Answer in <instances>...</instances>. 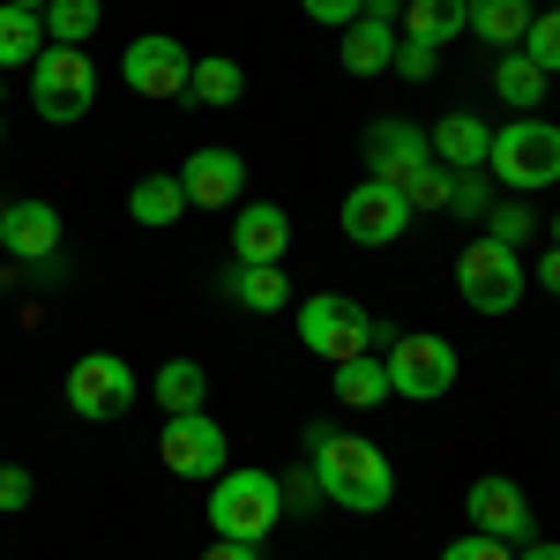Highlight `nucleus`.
Masks as SVG:
<instances>
[{
  "instance_id": "obj_1",
  "label": "nucleus",
  "mask_w": 560,
  "mask_h": 560,
  "mask_svg": "<svg viewBox=\"0 0 560 560\" xmlns=\"http://www.w3.org/2000/svg\"><path fill=\"white\" fill-rule=\"evenodd\" d=\"M306 456H314L306 471H314V486H322L329 509H345V516H374V509L396 501V471H388V456L374 448V441L337 433L329 419H314V427H306Z\"/></svg>"
},
{
  "instance_id": "obj_2",
  "label": "nucleus",
  "mask_w": 560,
  "mask_h": 560,
  "mask_svg": "<svg viewBox=\"0 0 560 560\" xmlns=\"http://www.w3.org/2000/svg\"><path fill=\"white\" fill-rule=\"evenodd\" d=\"M486 173L501 179L509 195H546V187H560V128L538 120V113H516L509 128H493Z\"/></svg>"
},
{
  "instance_id": "obj_3",
  "label": "nucleus",
  "mask_w": 560,
  "mask_h": 560,
  "mask_svg": "<svg viewBox=\"0 0 560 560\" xmlns=\"http://www.w3.org/2000/svg\"><path fill=\"white\" fill-rule=\"evenodd\" d=\"M284 523V486L277 471H217L210 478V530L217 538H240V546H261L269 530Z\"/></svg>"
},
{
  "instance_id": "obj_4",
  "label": "nucleus",
  "mask_w": 560,
  "mask_h": 560,
  "mask_svg": "<svg viewBox=\"0 0 560 560\" xmlns=\"http://www.w3.org/2000/svg\"><path fill=\"white\" fill-rule=\"evenodd\" d=\"M31 105L52 128L83 120L90 105H97V60H90L83 45H45L38 60H31Z\"/></svg>"
},
{
  "instance_id": "obj_5",
  "label": "nucleus",
  "mask_w": 560,
  "mask_h": 560,
  "mask_svg": "<svg viewBox=\"0 0 560 560\" xmlns=\"http://www.w3.org/2000/svg\"><path fill=\"white\" fill-rule=\"evenodd\" d=\"M456 292H464V306H471V314H516L523 292H530V277H523V255L478 232L471 247L456 255Z\"/></svg>"
},
{
  "instance_id": "obj_6",
  "label": "nucleus",
  "mask_w": 560,
  "mask_h": 560,
  "mask_svg": "<svg viewBox=\"0 0 560 560\" xmlns=\"http://www.w3.org/2000/svg\"><path fill=\"white\" fill-rule=\"evenodd\" d=\"M388 366V396H404V404H433V396H448L456 388V345L448 337H396V345L382 351Z\"/></svg>"
},
{
  "instance_id": "obj_7",
  "label": "nucleus",
  "mask_w": 560,
  "mask_h": 560,
  "mask_svg": "<svg viewBox=\"0 0 560 560\" xmlns=\"http://www.w3.org/2000/svg\"><path fill=\"white\" fill-rule=\"evenodd\" d=\"M135 404V366L120 351H83L75 366H68V411L90 419V427H105V419H120Z\"/></svg>"
},
{
  "instance_id": "obj_8",
  "label": "nucleus",
  "mask_w": 560,
  "mask_h": 560,
  "mask_svg": "<svg viewBox=\"0 0 560 560\" xmlns=\"http://www.w3.org/2000/svg\"><path fill=\"white\" fill-rule=\"evenodd\" d=\"M366 165H374L366 179H382V187H396V195L411 202L433 173V142L411 128V120H374V128H366Z\"/></svg>"
},
{
  "instance_id": "obj_9",
  "label": "nucleus",
  "mask_w": 560,
  "mask_h": 560,
  "mask_svg": "<svg viewBox=\"0 0 560 560\" xmlns=\"http://www.w3.org/2000/svg\"><path fill=\"white\" fill-rule=\"evenodd\" d=\"M366 337H374V322H366V306L345 300V292H314V300L300 306V345L314 351V359H359L366 351Z\"/></svg>"
},
{
  "instance_id": "obj_10",
  "label": "nucleus",
  "mask_w": 560,
  "mask_h": 560,
  "mask_svg": "<svg viewBox=\"0 0 560 560\" xmlns=\"http://www.w3.org/2000/svg\"><path fill=\"white\" fill-rule=\"evenodd\" d=\"M187 75H195V52L179 38H165V31H150V38H135L128 52H120V83H128L135 97L173 105V97H187Z\"/></svg>"
},
{
  "instance_id": "obj_11",
  "label": "nucleus",
  "mask_w": 560,
  "mask_h": 560,
  "mask_svg": "<svg viewBox=\"0 0 560 560\" xmlns=\"http://www.w3.org/2000/svg\"><path fill=\"white\" fill-rule=\"evenodd\" d=\"M158 456H165L173 478H217L232 448H224V427H217L210 411H173L165 433H158Z\"/></svg>"
},
{
  "instance_id": "obj_12",
  "label": "nucleus",
  "mask_w": 560,
  "mask_h": 560,
  "mask_svg": "<svg viewBox=\"0 0 560 560\" xmlns=\"http://www.w3.org/2000/svg\"><path fill=\"white\" fill-rule=\"evenodd\" d=\"M411 202L396 195V187H382V179H359L345 195V240L351 247H396L404 232H411Z\"/></svg>"
},
{
  "instance_id": "obj_13",
  "label": "nucleus",
  "mask_w": 560,
  "mask_h": 560,
  "mask_svg": "<svg viewBox=\"0 0 560 560\" xmlns=\"http://www.w3.org/2000/svg\"><path fill=\"white\" fill-rule=\"evenodd\" d=\"M240 187H247V158H240V150H224V142L195 150V158L179 165V195H187V210H232V202H240Z\"/></svg>"
},
{
  "instance_id": "obj_14",
  "label": "nucleus",
  "mask_w": 560,
  "mask_h": 560,
  "mask_svg": "<svg viewBox=\"0 0 560 560\" xmlns=\"http://www.w3.org/2000/svg\"><path fill=\"white\" fill-rule=\"evenodd\" d=\"M464 509H471V523L486 530V538H501V546H523V538L538 530V516H530V501H523L516 478H471Z\"/></svg>"
},
{
  "instance_id": "obj_15",
  "label": "nucleus",
  "mask_w": 560,
  "mask_h": 560,
  "mask_svg": "<svg viewBox=\"0 0 560 560\" xmlns=\"http://www.w3.org/2000/svg\"><path fill=\"white\" fill-rule=\"evenodd\" d=\"M0 255L15 261H60V210L52 202H38V195H23V202H8L0 210Z\"/></svg>"
},
{
  "instance_id": "obj_16",
  "label": "nucleus",
  "mask_w": 560,
  "mask_h": 560,
  "mask_svg": "<svg viewBox=\"0 0 560 560\" xmlns=\"http://www.w3.org/2000/svg\"><path fill=\"white\" fill-rule=\"evenodd\" d=\"M345 75H382L396 60V0H366V15L345 23V45H337Z\"/></svg>"
},
{
  "instance_id": "obj_17",
  "label": "nucleus",
  "mask_w": 560,
  "mask_h": 560,
  "mask_svg": "<svg viewBox=\"0 0 560 560\" xmlns=\"http://www.w3.org/2000/svg\"><path fill=\"white\" fill-rule=\"evenodd\" d=\"M427 142H433V165H448V173H486L493 128H486L478 113H441L427 128Z\"/></svg>"
},
{
  "instance_id": "obj_18",
  "label": "nucleus",
  "mask_w": 560,
  "mask_h": 560,
  "mask_svg": "<svg viewBox=\"0 0 560 560\" xmlns=\"http://www.w3.org/2000/svg\"><path fill=\"white\" fill-rule=\"evenodd\" d=\"M292 247V217L277 202H240V224H232V261H284Z\"/></svg>"
},
{
  "instance_id": "obj_19",
  "label": "nucleus",
  "mask_w": 560,
  "mask_h": 560,
  "mask_svg": "<svg viewBox=\"0 0 560 560\" xmlns=\"http://www.w3.org/2000/svg\"><path fill=\"white\" fill-rule=\"evenodd\" d=\"M224 292L247 306V314H284L292 306V277H284V261H232Z\"/></svg>"
},
{
  "instance_id": "obj_20",
  "label": "nucleus",
  "mask_w": 560,
  "mask_h": 560,
  "mask_svg": "<svg viewBox=\"0 0 560 560\" xmlns=\"http://www.w3.org/2000/svg\"><path fill=\"white\" fill-rule=\"evenodd\" d=\"M530 0H464V31H478V45H523V31H530Z\"/></svg>"
},
{
  "instance_id": "obj_21",
  "label": "nucleus",
  "mask_w": 560,
  "mask_h": 560,
  "mask_svg": "<svg viewBox=\"0 0 560 560\" xmlns=\"http://www.w3.org/2000/svg\"><path fill=\"white\" fill-rule=\"evenodd\" d=\"M128 217H135V224H158V232H165V224H179V217H187L179 173H142L128 187Z\"/></svg>"
},
{
  "instance_id": "obj_22",
  "label": "nucleus",
  "mask_w": 560,
  "mask_h": 560,
  "mask_svg": "<svg viewBox=\"0 0 560 560\" xmlns=\"http://www.w3.org/2000/svg\"><path fill=\"white\" fill-rule=\"evenodd\" d=\"M337 404H351V411H374V404H388V366L374 359V351L337 359Z\"/></svg>"
},
{
  "instance_id": "obj_23",
  "label": "nucleus",
  "mask_w": 560,
  "mask_h": 560,
  "mask_svg": "<svg viewBox=\"0 0 560 560\" xmlns=\"http://www.w3.org/2000/svg\"><path fill=\"white\" fill-rule=\"evenodd\" d=\"M45 45H90L105 23V0H45Z\"/></svg>"
},
{
  "instance_id": "obj_24",
  "label": "nucleus",
  "mask_w": 560,
  "mask_h": 560,
  "mask_svg": "<svg viewBox=\"0 0 560 560\" xmlns=\"http://www.w3.org/2000/svg\"><path fill=\"white\" fill-rule=\"evenodd\" d=\"M493 97H501V105H516V113H530V105L546 97V68H538V60H523L516 45H509V52L493 60Z\"/></svg>"
},
{
  "instance_id": "obj_25",
  "label": "nucleus",
  "mask_w": 560,
  "mask_h": 560,
  "mask_svg": "<svg viewBox=\"0 0 560 560\" xmlns=\"http://www.w3.org/2000/svg\"><path fill=\"white\" fill-rule=\"evenodd\" d=\"M150 396L165 404V419H173V411H202V396H210V374H202L195 359H165V366H158V382H150Z\"/></svg>"
},
{
  "instance_id": "obj_26",
  "label": "nucleus",
  "mask_w": 560,
  "mask_h": 560,
  "mask_svg": "<svg viewBox=\"0 0 560 560\" xmlns=\"http://www.w3.org/2000/svg\"><path fill=\"white\" fill-rule=\"evenodd\" d=\"M38 52H45V23L31 8H8V0H0V75H8V68H31Z\"/></svg>"
},
{
  "instance_id": "obj_27",
  "label": "nucleus",
  "mask_w": 560,
  "mask_h": 560,
  "mask_svg": "<svg viewBox=\"0 0 560 560\" xmlns=\"http://www.w3.org/2000/svg\"><path fill=\"white\" fill-rule=\"evenodd\" d=\"M456 31H464V0H404V38L448 45Z\"/></svg>"
},
{
  "instance_id": "obj_28",
  "label": "nucleus",
  "mask_w": 560,
  "mask_h": 560,
  "mask_svg": "<svg viewBox=\"0 0 560 560\" xmlns=\"http://www.w3.org/2000/svg\"><path fill=\"white\" fill-rule=\"evenodd\" d=\"M240 90H247V75H240V60H224V52L195 60V75H187V97H195V105H240Z\"/></svg>"
},
{
  "instance_id": "obj_29",
  "label": "nucleus",
  "mask_w": 560,
  "mask_h": 560,
  "mask_svg": "<svg viewBox=\"0 0 560 560\" xmlns=\"http://www.w3.org/2000/svg\"><path fill=\"white\" fill-rule=\"evenodd\" d=\"M486 240H501V247H530V240H538V217L523 210V195L516 202H493V210H486Z\"/></svg>"
},
{
  "instance_id": "obj_30",
  "label": "nucleus",
  "mask_w": 560,
  "mask_h": 560,
  "mask_svg": "<svg viewBox=\"0 0 560 560\" xmlns=\"http://www.w3.org/2000/svg\"><path fill=\"white\" fill-rule=\"evenodd\" d=\"M448 210L464 217V224H486V210H493V173H448Z\"/></svg>"
},
{
  "instance_id": "obj_31",
  "label": "nucleus",
  "mask_w": 560,
  "mask_h": 560,
  "mask_svg": "<svg viewBox=\"0 0 560 560\" xmlns=\"http://www.w3.org/2000/svg\"><path fill=\"white\" fill-rule=\"evenodd\" d=\"M523 60H538L546 75H560V8H546V15H530V31H523L516 45Z\"/></svg>"
},
{
  "instance_id": "obj_32",
  "label": "nucleus",
  "mask_w": 560,
  "mask_h": 560,
  "mask_svg": "<svg viewBox=\"0 0 560 560\" xmlns=\"http://www.w3.org/2000/svg\"><path fill=\"white\" fill-rule=\"evenodd\" d=\"M404 83H427L433 68H441V45H419V38H396V60H388Z\"/></svg>"
},
{
  "instance_id": "obj_33",
  "label": "nucleus",
  "mask_w": 560,
  "mask_h": 560,
  "mask_svg": "<svg viewBox=\"0 0 560 560\" xmlns=\"http://www.w3.org/2000/svg\"><path fill=\"white\" fill-rule=\"evenodd\" d=\"M31 493H38V486H31V471H23V464H0V516L31 509Z\"/></svg>"
},
{
  "instance_id": "obj_34",
  "label": "nucleus",
  "mask_w": 560,
  "mask_h": 560,
  "mask_svg": "<svg viewBox=\"0 0 560 560\" xmlns=\"http://www.w3.org/2000/svg\"><path fill=\"white\" fill-rule=\"evenodd\" d=\"M306 23H329V31H345V23H359L366 15V0H300Z\"/></svg>"
},
{
  "instance_id": "obj_35",
  "label": "nucleus",
  "mask_w": 560,
  "mask_h": 560,
  "mask_svg": "<svg viewBox=\"0 0 560 560\" xmlns=\"http://www.w3.org/2000/svg\"><path fill=\"white\" fill-rule=\"evenodd\" d=\"M441 560H516V553H509L501 538H486V530H471V538H456V546H448Z\"/></svg>"
},
{
  "instance_id": "obj_36",
  "label": "nucleus",
  "mask_w": 560,
  "mask_h": 560,
  "mask_svg": "<svg viewBox=\"0 0 560 560\" xmlns=\"http://www.w3.org/2000/svg\"><path fill=\"white\" fill-rule=\"evenodd\" d=\"M277 486H284V509H300V516L322 501V486H314V471H306V464H300V471H284Z\"/></svg>"
},
{
  "instance_id": "obj_37",
  "label": "nucleus",
  "mask_w": 560,
  "mask_h": 560,
  "mask_svg": "<svg viewBox=\"0 0 560 560\" xmlns=\"http://www.w3.org/2000/svg\"><path fill=\"white\" fill-rule=\"evenodd\" d=\"M202 560H261V546H240V538H217Z\"/></svg>"
},
{
  "instance_id": "obj_38",
  "label": "nucleus",
  "mask_w": 560,
  "mask_h": 560,
  "mask_svg": "<svg viewBox=\"0 0 560 560\" xmlns=\"http://www.w3.org/2000/svg\"><path fill=\"white\" fill-rule=\"evenodd\" d=\"M538 284L560 300V247H546V255H538Z\"/></svg>"
},
{
  "instance_id": "obj_39",
  "label": "nucleus",
  "mask_w": 560,
  "mask_h": 560,
  "mask_svg": "<svg viewBox=\"0 0 560 560\" xmlns=\"http://www.w3.org/2000/svg\"><path fill=\"white\" fill-rule=\"evenodd\" d=\"M516 560H560V546H530V553H516Z\"/></svg>"
},
{
  "instance_id": "obj_40",
  "label": "nucleus",
  "mask_w": 560,
  "mask_h": 560,
  "mask_svg": "<svg viewBox=\"0 0 560 560\" xmlns=\"http://www.w3.org/2000/svg\"><path fill=\"white\" fill-rule=\"evenodd\" d=\"M8 8H31V15H45V0H8Z\"/></svg>"
},
{
  "instance_id": "obj_41",
  "label": "nucleus",
  "mask_w": 560,
  "mask_h": 560,
  "mask_svg": "<svg viewBox=\"0 0 560 560\" xmlns=\"http://www.w3.org/2000/svg\"><path fill=\"white\" fill-rule=\"evenodd\" d=\"M553 247H560V217H553Z\"/></svg>"
},
{
  "instance_id": "obj_42",
  "label": "nucleus",
  "mask_w": 560,
  "mask_h": 560,
  "mask_svg": "<svg viewBox=\"0 0 560 560\" xmlns=\"http://www.w3.org/2000/svg\"><path fill=\"white\" fill-rule=\"evenodd\" d=\"M0 142H8V128H0Z\"/></svg>"
},
{
  "instance_id": "obj_43",
  "label": "nucleus",
  "mask_w": 560,
  "mask_h": 560,
  "mask_svg": "<svg viewBox=\"0 0 560 560\" xmlns=\"http://www.w3.org/2000/svg\"><path fill=\"white\" fill-rule=\"evenodd\" d=\"M553 8H560V0H553Z\"/></svg>"
}]
</instances>
